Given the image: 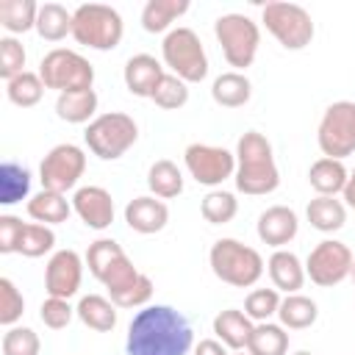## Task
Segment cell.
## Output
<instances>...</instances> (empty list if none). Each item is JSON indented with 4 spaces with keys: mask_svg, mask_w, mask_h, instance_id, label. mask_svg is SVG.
<instances>
[{
    "mask_svg": "<svg viewBox=\"0 0 355 355\" xmlns=\"http://www.w3.org/2000/svg\"><path fill=\"white\" fill-rule=\"evenodd\" d=\"M122 78H125V86H128L130 94H136V97H153L158 80L164 78V67H161V61L155 55L139 53V55H130L125 61Z\"/></svg>",
    "mask_w": 355,
    "mask_h": 355,
    "instance_id": "19",
    "label": "cell"
},
{
    "mask_svg": "<svg viewBox=\"0 0 355 355\" xmlns=\"http://www.w3.org/2000/svg\"><path fill=\"white\" fill-rule=\"evenodd\" d=\"M211 97H214V103L222 105V108H241V105L250 103V97H252V83H250V78H247L244 72L230 69V72H222V75L214 78V83H211Z\"/></svg>",
    "mask_w": 355,
    "mask_h": 355,
    "instance_id": "23",
    "label": "cell"
},
{
    "mask_svg": "<svg viewBox=\"0 0 355 355\" xmlns=\"http://www.w3.org/2000/svg\"><path fill=\"white\" fill-rule=\"evenodd\" d=\"M266 269H269V277H272V286L277 291H286V294H300L302 283H305V263L291 252V250H275L266 261Z\"/></svg>",
    "mask_w": 355,
    "mask_h": 355,
    "instance_id": "21",
    "label": "cell"
},
{
    "mask_svg": "<svg viewBox=\"0 0 355 355\" xmlns=\"http://www.w3.org/2000/svg\"><path fill=\"white\" fill-rule=\"evenodd\" d=\"M22 227H25V222H22L19 216H14V214H3V216H0V252H3V255L17 252Z\"/></svg>",
    "mask_w": 355,
    "mask_h": 355,
    "instance_id": "45",
    "label": "cell"
},
{
    "mask_svg": "<svg viewBox=\"0 0 355 355\" xmlns=\"http://www.w3.org/2000/svg\"><path fill=\"white\" fill-rule=\"evenodd\" d=\"M214 36L222 47V55L230 67H236V72L247 69L255 55H258V44H261V28L258 22H252L247 14H222L214 22Z\"/></svg>",
    "mask_w": 355,
    "mask_h": 355,
    "instance_id": "6",
    "label": "cell"
},
{
    "mask_svg": "<svg viewBox=\"0 0 355 355\" xmlns=\"http://www.w3.org/2000/svg\"><path fill=\"white\" fill-rule=\"evenodd\" d=\"M108 288V300L116 308H144L153 300V280L133 266L130 258H122L111 272L100 280Z\"/></svg>",
    "mask_w": 355,
    "mask_h": 355,
    "instance_id": "14",
    "label": "cell"
},
{
    "mask_svg": "<svg viewBox=\"0 0 355 355\" xmlns=\"http://www.w3.org/2000/svg\"><path fill=\"white\" fill-rule=\"evenodd\" d=\"M25 311V300L22 291L14 286L11 277H0V324L3 327H14L19 322Z\"/></svg>",
    "mask_w": 355,
    "mask_h": 355,
    "instance_id": "42",
    "label": "cell"
},
{
    "mask_svg": "<svg viewBox=\"0 0 355 355\" xmlns=\"http://www.w3.org/2000/svg\"><path fill=\"white\" fill-rule=\"evenodd\" d=\"M294 355H313V352H308V349H300V352H294Z\"/></svg>",
    "mask_w": 355,
    "mask_h": 355,
    "instance_id": "48",
    "label": "cell"
},
{
    "mask_svg": "<svg viewBox=\"0 0 355 355\" xmlns=\"http://www.w3.org/2000/svg\"><path fill=\"white\" fill-rule=\"evenodd\" d=\"M344 205H349V208H355V169L349 172V178H347V186H344Z\"/></svg>",
    "mask_w": 355,
    "mask_h": 355,
    "instance_id": "47",
    "label": "cell"
},
{
    "mask_svg": "<svg viewBox=\"0 0 355 355\" xmlns=\"http://www.w3.org/2000/svg\"><path fill=\"white\" fill-rule=\"evenodd\" d=\"M236 189L250 197L272 194L280 186V172L275 164L272 144L263 133L247 130L236 141Z\"/></svg>",
    "mask_w": 355,
    "mask_h": 355,
    "instance_id": "2",
    "label": "cell"
},
{
    "mask_svg": "<svg viewBox=\"0 0 355 355\" xmlns=\"http://www.w3.org/2000/svg\"><path fill=\"white\" fill-rule=\"evenodd\" d=\"M233 355H244V352H233Z\"/></svg>",
    "mask_w": 355,
    "mask_h": 355,
    "instance_id": "50",
    "label": "cell"
},
{
    "mask_svg": "<svg viewBox=\"0 0 355 355\" xmlns=\"http://www.w3.org/2000/svg\"><path fill=\"white\" fill-rule=\"evenodd\" d=\"M125 33V22L116 8L105 3H83L72 11V39L92 50H114L119 47Z\"/></svg>",
    "mask_w": 355,
    "mask_h": 355,
    "instance_id": "4",
    "label": "cell"
},
{
    "mask_svg": "<svg viewBox=\"0 0 355 355\" xmlns=\"http://www.w3.org/2000/svg\"><path fill=\"white\" fill-rule=\"evenodd\" d=\"M319 316V308L311 297L305 294H286L280 300V308H277V319L286 330H305L316 322Z\"/></svg>",
    "mask_w": 355,
    "mask_h": 355,
    "instance_id": "30",
    "label": "cell"
},
{
    "mask_svg": "<svg viewBox=\"0 0 355 355\" xmlns=\"http://www.w3.org/2000/svg\"><path fill=\"white\" fill-rule=\"evenodd\" d=\"M252 330H255V322L239 308H227V311H219L214 316V336L233 352L247 349Z\"/></svg>",
    "mask_w": 355,
    "mask_h": 355,
    "instance_id": "20",
    "label": "cell"
},
{
    "mask_svg": "<svg viewBox=\"0 0 355 355\" xmlns=\"http://www.w3.org/2000/svg\"><path fill=\"white\" fill-rule=\"evenodd\" d=\"M286 352H288V333L283 324L275 322L255 324L247 344V355H286Z\"/></svg>",
    "mask_w": 355,
    "mask_h": 355,
    "instance_id": "31",
    "label": "cell"
},
{
    "mask_svg": "<svg viewBox=\"0 0 355 355\" xmlns=\"http://www.w3.org/2000/svg\"><path fill=\"white\" fill-rule=\"evenodd\" d=\"M0 349H3V355H39L42 341L31 327H17L14 324L3 333Z\"/></svg>",
    "mask_w": 355,
    "mask_h": 355,
    "instance_id": "41",
    "label": "cell"
},
{
    "mask_svg": "<svg viewBox=\"0 0 355 355\" xmlns=\"http://www.w3.org/2000/svg\"><path fill=\"white\" fill-rule=\"evenodd\" d=\"M83 280V258L75 250H58L44 266V291L47 297L69 300L78 294Z\"/></svg>",
    "mask_w": 355,
    "mask_h": 355,
    "instance_id": "15",
    "label": "cell"
},
{
    "mask_svg": "<svg viewBox=\"0 0 355 355\" xmlns=\"http://www.w3.org/2000/svg\"><path fill=\"white\" fill-rule=\"evenodd\" d=\"M44 83H42V78H39V72H22V75H17V78H11V80H6V97L14 103V105H19V108H33V105H39V100L44 97Z\"/></svg>",
    "mask_w": 355,
    "mask_h": 355,
    "instance_id": "36",
    "label": "cell"
},
{
    "mask_svg": "<svg viewBox=\"0 0 355 355\" xmlns=\"http://www.w3.org/2000/svg\"><path fill=\"white\" fill-rule=\"evenodd\" d=\"M75 313L78 319L89 327V330H97V333H108L116 327V305L103 297V294H86L78 300L75 305Z\"/></svg>",
    "mask_w": 355,
    "mask_h": 355,
    "instance_id": "24",
    "label": "cell"
},
{
    "mask_svg": "<svg viewBox=\"0 0 355 355\" xmlns=\"http://www.w3.org/2000/svg\"><path fill=\"white\" fill-rule=\"evenodd\" d=\"M352 250L344 244V241H336V239H324L319 241L308 258H305V275L311 277V283L322 286V288H330V286H338L341 280L349 277L352 272Z\"/></svg>",
    "mask_w": 355,
    "mask_h": 355,
    "instance_id": "13",
    "label": "cell"
},
{
    "mask_svg": "<svg viewBox=\"0 0 355 355\" xmlns=\"http://www.w3.org/2000/svg\"><path fill=\"white\" fill-rule=\"evenodd\" d=\"M72 211L92 230H105L114 222V200L103 186H80V189H75Z\"/></svg>",
    "mask_w": 355,
    "mask_h": 355,
    "instance_id": "16",
    "label": "cell"
},
{
    "mask_svg": "<svg viewBox=\"0 0 355 355\" xmlns=\"http://www.w3.org/2000/svg\"><path fill=\"white\" fill-rule=\"evenodd\" d=\"M347 178H349V172H347L344 161H338V158H324L322 155L308 169V183L319 197H336L338 191H344Z\"/></svg>",
    "mask_w": 355,
    "mask_h": 355,
    "instance_id": "22",
    "label": "cell"
},
{
    "mask_svg": "<svg viewBox=\"0 0 355 355\" xmlns=\"http://www.w3.org/2000/svg\"><path fill=\"white\" fill-rule=\"evenodd\" d=\"M55 114L58 119L69 125H83L92 122L97 114V92L94 89H78V92H64L55 100Z\"/></svg>",
    "mask_w": 355,
    "mask_h": 355,
    "instance_id": "25",
    "label": "cell"
},
{
    "mask_svg": "<svg viewBox=\"0 0 355 355\" xmlns=\"http://www.w3.org/2000/svg\"><path fill=\"white\" fill-rule=\"evenodd\" d=\"M208 263H211V272L233 288L255 286L266 266L261 252L255 247L241 244L239 239H216L208 252Z\"/></svg>",
    "mask_w": 355,
    "mask_h": 355,
    "instance_id": "3",
    "label": "cell"
},
{
    "mask_svg": "<svg viewBox=\"0 0 355 355\" xmlns=\"http://www.w3.org/2000/svg\"><path fill=\"white\" fill-rule=\"evenodd\" d=\"M125 222L130 230L141 233V236H150V233H158L166 227L169 222V208L164 200L153 197V194H144V197H133L128 205H125Z\"/></svg>",
    "mask_w": 355,
    "mask_h": 355,
    "instance_id": "17",
    "label": "cell"
},
{
    "mask_svg": "<svg viewBox=\"0 0 355 355\" xmlns=\"http://www.w3.org/2000/svg\"><path fill=\"white\" fill-rule=\"evenodd\" d=\"M25 47L22 42H17L14 36H3L0 39V78L11 80L17 75L25 72Z\"/></svg>",
    "mask_w": 355,
    "mask_h": 355,
    "instance_id": "43",
    "label": "cell"
},
{
    "mask_svg": "<svg viewBox=\"0 0 355 355\" xmlns=\"http://www.w3.org/2000/svg\"><path fill=\"white\" fill-rule=\"evenodd\" d=\"M261 22L286 50H302L313 39V19L300 3L272 0L261 8Z\"/></svg>",
    "mask_w": 355,
    "mask_h": 355,
    "instance_id": "8",
    "label": "cell"
},
{
    "mask_svg": "<svg viewBox=\"0 0 355 355\" xmlns=\"http://www.w3.org/2000/svg\"><path fill=\"white\" fill-rule=\"evenodd\" d=\"M72 316H78L75 308L69 305V300H61V297H47L39 308V319L50 330H64L72 322Z\"/></svg>",
    "mask_w": 355,
    "mask_h": 355,
    "instance_id": "44",
    "label": "cell"
},
{
    "mask_svg": "<svg viewBox=\"0 0 355 355\" xmlns=\"http://www.w3.org/2000/svg\"><path fill=\"white\" fill-rule=\"evenodd\" d=\"M277 308H280V291L277 288H252L244 300V313L255 324L269 322L272 316H277Z\"/></svg>",
    "mask_w": 355,
    "mask_h": 355,
    "instance_id": "40",
    "label": "cell"
},
{
    "mask_svg": "<svg viewBox=\"0 0 355 355\" xmlns=\"http://www.w3.org/2000/svg\"><path fill=\"white\" fill-rule=\"evenodd\" d=\"M200 214L208 225H227L239 214V200H236L233 191L211 189L200 202Z\"/></svg>",
    "mask_w": 355,
    "mask_h": 355,
    "instance_id": "37",
    "label": "cell"
},
{
    "mask_svg": "<svg viewBox=\"0 0 355 355\" xmlns=\"http://www.w3.org/2000/svg\"><path fill=\"white\" fill-rule=\"evenodd\" d=\"M349 277H352V283H355V261H352V272H349Z\"/></svg>",
    "mask_w": 355,
    "mask_h": 355,
    "instance_id": "49",
    "label": "cell"
},
{
    "mask_svg": "<svg viewBox=\"0 0 355 355\" xmlns=\"http://www.w3.org/2000/svg\"><path fill=\"white\" fill-rule=\"evenodd\" d=\"M83 172H86V153L72 141L55 144L39 164L42 189L58 191V194L72 191L78 186V180L83 178Z\"/></svg>",
    "mask_w": 355,
    "mask_h": 355,
    "instance_id": "11",
    "label": "cell"
},
{
    "mask_svg": "<svg viewBox=\"0 0 355 355\" xmlns=\"http://www.w3.org/2000/svg\"><path fill=\"white\" fill-rule=\"evenodd\" d=\"M305 216H308V222H311L313 230H319V233H336L347 222V205L341 200H336V197H319L316 194L308 202Z\"/></svg>",
    "mask_w": 355,
    "mask_h": 355,
    "instance_id": "27",
    "label": "cell"
},
{
    "mask_svg": "<svg viewBox=\"0 0 355 355\" xmlns=\"http://www.w3.org/2000/svg\"><path fill=\"white\" fill-rule=\"evenodd\" d=\"M39 6L33 0H0V25L8 33H25L36 28Z\"/></svg>",
    "mask_w": 355,
    "mask_h": 355,
    "instance_id": "34",
    "label": "cell"
},
{
    "mask_svg": "<svg viewBox=\"0 0 355 355\" xmlns=\"http://www.w3.org/2000/svg\"><path fill=\"white\" fill-rule=\"evenodd\" d=\"M161 58L169 67V72L178 75L180 80H186V83H200L208 75L205 47L200 42V36L191 28H186V25L172 28L164 36V42H161Z\"/></svg>",
    "mask_w": 355,
    "mask_h": 355,
    "instance_id": "7",
    "label": "cell"
},
{
    "mask_svg": "<svg viewBox=\"0 0 355 355\" xmlns=\"http://www.w3.org/2000/svg\"><path fill=\"white\" fill-rule=\"evenodd\" d=\"M194 330L172 305H144L128 324L125 355H189Z\"/></svg>",
    "mask_w": 355,
    "mask_h": 355,
    "instance_id": "1",
    "label": "cell"
},
{
    "mask_svg": "<svg viewBox=\"0 0 355 355\" xmlns=\"http://www.w3.org/2000/svg\"><path fill=\"white\" fill-rule=\"evenodd\" d=\"M147 189L153 191V197L158 200H172L183 191V172L178 169L175 161L169 158H158L150 169H147Z\"/></svg>",
    "mask_w": 355,
    "mask_h": 355,
    "instance_id": "29",
    "label": "cell"
},
{
    "mask_svg": "<svg viewBox=\"0 0 355 355\" xmlns=\"http://www.w3.org/2000/svg\"><path fill=\"white\" fill-rule=\"evenodd\" d=\"M31 191V172L17 161H3L0 166V205H14Z\"/></svg>",
    "mask_w": 355,
    "mask_h": 355,
    "instance_id": "33",
    "label": "cell"
},
{
    "mask_svg": "<svg viewBox=\"0 0 355 355\" xmlns=\"http://www.w3.org/2000/svg\"><path fill=\"white\" fill-rule=\"evenodd\" d=\"M255 230H258V239L263 244H269L275 250H283V244H288L297 236L300 219L288 205H272L258 216Z\"/></svg>",
    "mask_w": 355,
    "mask_h": 355,
    "instance_id": "18",
    "label": "cell"
},
{
    "mask_svg": "<svg viewBox=\"0 0 355 355\" xmlns=\"http://www.w3.org/2000/svg\"><path fill=\"white\" fill-rule=\"evenodd\" d=\"M86 147L100 158V161H116L122 158L139 139V125L133 122V116L122 114V111H108L94 116L86 125Z\"/></svg>",
    "mask_w": 355,
    "mask_h": 355,
    "instance_id": "5",
    "label": "cell"
},
{
    "mask_svg": "<svg viewBox=\"0 0 355 355\" xmlns=\"http://www.w3.org/2000/svg\"><path fill=\"white\" fill-rule=\"evenodd\" d=\"M189 11V0H147L141 8V28L147 33H169L172 22Z\"/></svg>",
    "mask_w": 355,
    "mask_h": 355,
    "instance_id": "28",
    "label": "cell"
},
{
    "mask_svg": "<svg viewBox=\"0 0 355 355\" xmlns=\"http://www.w3.org/2000/svg\"><path fill=\"white\" fill-rule=\"evenodd\" d=\"M122 258H128V252L114 239H97L86 250V266L97 280H103L111 272V266H116Z\"/></svg>",
    "mask_w": 355,
    "mask_h": 355,
    "instance_id": "35",
    "label": "cell"
},
{
    "mask_svg": "<svg viewBox=\"0 0 355 355\" xmlns=\"http://www.w3.org/2000/svg\"><path fill=\"white\" fill-rule=\"evenodd\" d=\"M150 100L164 111H178V108H183L189 103V83L180 80L172 72H164V78L158 80V86H155Z\"/></svg>",
    "mask_w": 355,
    "mask_h": 355,
    "instance_id": "39",
    "label": "cell"
},
{
    "mask_svg": "<svg viewBox=\"0 0 355 355\" xmlns=\"http://www.w3.org/2000/svg\"><path fill=\"white\" fill-rule=\"evenodd\" d=\"M194 355H227V347L219 338H202L194 347Z\"/></svg>",
    "mask_w": 355,
    "mask_h": 355,
    "instance_id": "46",
    "label": "cell"
},
{
    "mask_svg": "<svg viewBox=\"0 0 355 355\" xmlns=\"http://www.w3.org/2000/svg\"><path fill=\"white\" fill-rule=\"evenodd\" d=\"M69 214H72V200H67L58 191L42 189L28 200V216L36 219L39 225H61L69 219Z\"/></svg>",
    "mask_w": 355,
    "mask_h": 355,
    "instance_id": "26",
    "label": "cell"
},
{
    "mask_svg": "<svg viewBox=\"0 0 355 355\" xmlns=\"http://www.w3.org/2000/svg\"><path fill=\"white\" fill-rule=\"evenodd\" d=\"M36 33L47 42H61L67 33H72V11H67L61 3H42L36 17Z\"/></svg>",
    "mask_w": 355,
    "mask_h": 355,
    "instance_id": "32",
    "label": "cell"
},
{
    "mask_svg": "<svg viewBox=\"0 0 355 355\" xmlns=\"http://www.w3.org/2000/svg\"><path fill=\"white\" fill-rule=\"evenodd\" d=\"M55 247V233L50 225H39V222H25L22 236H19V247L17 252L25 258H42L44 252H50Z\"/></svg>",
    "mask_w": 355,
    "mask_h": 355,
    "instance_id": "38",
    "label": "cell"
},
{
    "mask_svg": "<svg viewBox=\"0 0 355 355\" xmlns=\"http://www.w3.org/2000/svg\"><path fill=\"white\" fill-rule=\"evenodd\" d=\"M183 164L189 169V175L200 183V186H222L227 178L236 175V153L216 147V144H189L183 150Z\"/></svg>",
    "mask_w": 355,
    "mask_h": 355,
    "instance_id": "12",
    "label": "cell"
},
{
    "mask_svg": "<svg viewBox=\"0 0 355 355\" xmlns=\"http://www.w3.org/2000/svg\"><path fill=\"white\" fill-rule=\"evenodd\" d=\"M316 141L324 158H338L344 161L347 155L355 153V103L352 100H338L324 108Z\"/></svg>",
    "mask_w": 355,
    "mask_h": 355,
    "instance_id": "10",
    "label": "cell"
},
{
    "mask_svg": "<svg viewBox=\"0 0 355 355\" xmlns=\"http://www.w3.org/2000/svg\"><path fill=\"white\" fill-rule=\"evenodd\" d=\"M39 78L47 89H55L58 94L64 92H78V89H92L94 83V67L75 50L55 47L50 50L42 64H39Z\"/></svg>",
    "mask_w": 355,
    "mask_h": 355,
    "instance_id": "9",
    "label": "cell"
}]
</instances>
